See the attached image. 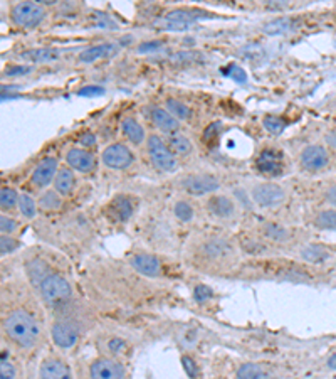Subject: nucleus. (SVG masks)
<instances>
[{
	"label": "nucleus",
	"instance_id": "nucleus-24",
	"mask_svg": "<svg viewBox=\"0 0 336 379\" xmlns=\"http://www.w3.org/2000/svg\"><path fill=\"white\" fill-rule=\"evenodd\" d=\"M165 106H167V110L177 120H188V118H190V108H188L187 105H183L182 101L175 100V98H168Z\"/></svg>",
	"mask_w": 336,
	"mask_h": 379
},
{
	"label": "nucleus",
	"instance_id": "nucleus-14",
	"mask_svg": "<svg viewBox=\"0 0 336 379\" xmlns=\"http://www.w3.org/2000/svg\"><path fill=\"white\" fill-rule=\"evenodd\" d=\"M151 122H153L155 127H158L161 132L167 133V135L177 132L178 130V125H180V123H178V120L175 118L168 110L158 108V106L151 110Z\"/></svg>",
	"mask_w": 336,
	"mask_h": 379
},
{
	"label": "nucleus",
	"instance_id": "nucleus-9",
	"mask_svg": "<svg viewBox=\"0 0 336 379\" xmlns=\"http://www.w3.org/2000/svg\"><path fill=\"white\" fill-rule=\"evenodd\" d=\"M284 198H286L284 191H282L279 186L271 184V182L259 184L253 189L254 203L261 208L277 206V204H281L282 200H284Z\"/></svg>",
	"mask_w": 336,
	"mask_h": 379
},
{
	"label": "nucleus",
	"instance_id": "nucleus-16",
	"mask_svg": "<svg viewBox=\"0 0 336 379\" xmlns=\"http://www.w3.org/2000/svg\"><path fill=\"white\" fill-rule=\"evenodd\" d=\"M74 186H76V177L73 169L69 166L61 167L56 174V179H54V189H56L61 196H69L73 193Z\"/></svg>",
	"mask_w": 336,
	"mask_h": 379
},
{
	"label": "nucleus",
	"instance_id": "nucleus-20",
	"mask_svg": "<svg viewBox=\"0 0 336 379\" xmlns=\"http://www.w3.org/2000/svg\"><path fill=\"white\" fill-rule=\"evenodd\" d=\"M115 51H116L115 44H100V46L88 47L86 51L79 56V60L83 62H93L96 60H101V57L111 56Z\"/></svg>",
	"mask_w": 336,
	"mask_h": 379
},
{
	"label": "nucleus",
	"instance_id": "nucleus-48",
	"mask_svg": "<svg viewBox=\"0 0 336 379\" xmlns=\"http://www.w3.org/2000/svg\"><path fill=\"white\" fill-rule=\"evenodd\" d=\"M326 140H328V144L331 147H335L336 149V130H333L331 133H328V137H326Z\"/></svg>",
	"mask_w": 336,
	"mask_h": 379
},
{
	"label": "nucleus",
	"instance_id": "nucleus-31",
	"mask_svg": "<svg viewBox=\"0 0 336 379\" xmlns=\"http://www.w3.org/2000/svg\"><path fill=\"white\" fill-rule=\"evenodd\" d=\"M173 213L180 221H190L192 217H194V209H192L190 204L185 203V200H178V203L175 204Z\"/></svg>",
	"mask_w": 336,
	"mask_h": 379
},
{
	"label": "nucleus",
	"instance_id": "nucleus-37",
	"mask_svg": "<svg viewBox=\"0 0 336 379\" xmlns=\"http://www.w3.org/2000/svg\"><path fill=\"white\" fill-rule=\"evenodd\" d=\"M17 247H19V243H17L16 239L8 238V236H6V234H4L2 239H0V251H2V255L13 251V249H16Z\"/></svg>",
	"mask_w": 336,
	"mask_h": 379
},
{
	"label": "nucleus",
	"instance_id": "nucleus-8",
	"mask_svg": "<svg viewBox=\"0 0 336 379\" xmlns=\"http://www.w3.org/2000/svg\"><path fill=\"white\" fill-rule=\"evenodd\" d=\"M330 162V155L325 147L321 145H308L299 155V164L304 171L318 172L325 169Z\"/></svg>",
	"mask_w": 336,
	"mask_h": 379
},
{
	"label": "nucleus",
	"instance_id": "nucleus-36",
	"mask_svg": "<svg viewBox=\"0 0 336 379\" xmlns=\"http://www.w3.org/2000/svg\"><path fill=\"white\" fill-rule=\"evenodd\" d=\"M212 297V290H210L207 285H197L195 290H194V298H195V302H205V300H209V298Z\"/></svg>",
	"mask_w": 336,
	"mask_h": 379
},
{
	"label": "nucleus",
	"instance_id": "nucleus-28",
	"mask_svg": "<svg viewBox=\"0 0 336 379\" xmlns=\"http://www.w3.org/2000/svg\"><path fill=\"white\" fill-rule=\"evenodd\" d=\"M228 251H231V247H228L226 242H221V239H214V242H209L205 244V253L212 258L224 256Z\"/></svg>",
	"mask_w": 336,
	"mask_h": 379
},
{
	"label": "nucleus",
	"instance_id": "nucleus-33",
	"mask_svg": "<svg viewBox=\"0 0 336 379\" xmlns=\"http://www.w3.org/2000/svg\"><path fill=\"white\" fill-rule=\"evenodd\" d=\"M224 74L231 76V78L236 79L237 83H245V81H248V74H245V71L242 69L241 66H236V64L228 66V68L224 71Z\"/></svg>",
	"mask_w": 336,
	"mask_h": 379
},
{
	"label": "nucleus",
	"instance_id": "nucleus-19",
	"mask_svg": "<svg viewBox=\"0 0 336 379\" xmlns=\"http://www.w3.org/2000/svg\"><path fill=\"white\" fill-rule=\"evenodd\" d=\"M207 209L214 216L228 217L234 214V203L228 198H224V196H215L207 203Z\"/></svg>",
	"mask_w": 336,
	"mask_h": 379
},
{
	"label": "nucleus",
	"instance_id": "nucleus-39",
	"mask_svg": "<svg viewBox=\"0 0 336 379\" xmlns=\"http://www.w3.org/2000/svg\"><path fill=\"white\" fill-rule=\"evenodd\" d=\"M182 366L183 369H185L187 376L190 378H195L197 376V366H195V361L192 358H188V356H183L182 358Z\"/></svg>",
	"mask_w": 336,
	"mask_h": 379
},
{
	"label": "nucleus",
	"instance_id": "nucleus-15",
	"mask_svg": "<svg viewBox=\"0 0 336 379\" xmlns=\"http://www.w3.org/2000/svg\"><path fill=\"white\" fill-rule=\"evenodd\" d=\"M121 132L123 135L128 138V142H132L133 145H141L146 140V133L143 125L134 118H124L121 122Z\"/></svg>",
	"mask_w": 336,
	"mask_h": 379
},
{
	"label": "nucleus",
	"instance_id": "nucleus-3",
	"mask_svg": "<svg viewBox=\"0 0 336 379\" xmlns=\"http://www.w3.org/2000/svg\"><path fill=\"white\" fill-rule=\"evenodd\" d=\"M146 150L151 164L163 172H173L177 169V157L167 142H163L158 135H150L146 138Z\"/></svg>",
	"mask_w": 336,
	"mask_h": 379
},
{
	"label": "nucleus",
	"instance_id": "nucleus-27",
	"mask_svg": "<svg viewBox=\"0 0 336 379\" xmlns=\"http://www.w3.org/2000/svg\"><path fill=\"white\" fill-rule=\"evenodd\" d=\"M237 378H250V379H257V378H267V373L264 371L261 366L257 364H244L242 368L237 371Z\"/></svg>",
	"mask_w": 336,
	"mask_h": 379
},
{
	"label": "nucleus",
	"instance_id": "nucleus-50",
	"mask_svg": "<svg viewBox=\"0 0 336 379\" xmlns=\"http://www.w3.org/2000/svg\"><path fill=\"white\" fill-rule=\"evenodd\" d=\"M328 368L333 369V371H336V354L331 356V358L328 359Z\"/></svg>",
	"mask_w": 336,
	"mask_h": 379
},
{
	"label": "nucleus",
	"instance_id": "nucleus-29",
	"mask_svg": "<svg viewBox=\"0 0 336 379\" xmlns=\"http://www.w3.org/2000/svg\"><path fill=\"white\" fill-rule=\"evenodd\" d=\"M16 204H19V194L11 187H4L0 191V206L2 209H12Z\"/></svg>",
	"mask_w": 336,
	"mask_h": 379
},
{
	"label": "nucleus",
	"instance_id": "nucleus-38",
	"mask_svg": "<svg viewBox=\"0 0 336 379\" xmlns=\"http://www.w3.org/2000/svg\"><path fill=\"white\" fill-rule=\"evenodd\" d=\"M108 349L113 352V354H120V352H123L124 349H127V342H124L123 339L115 337L108 342Z\"/></svg>",
	"mask_w": 336,
	"mask_h": 379
},
{
	"label": "nucleus",
	"instance_id": "nucleus-22",
	"mask_svg": "<svg viewBox=\"0 0 336 379\" xmlns=\"http://www.w3.org/2000/svg\"><path fill=\"white\" fill-rule=\"evenodd\" d=\"M167 144L175 155H188L192 152V142L182 133H170Z\"/></svg>",
	"mask_w": 336,
	"mask_h": 379
},
{
	"label": "nucleus",
	"instance_id": "nucleus-26",
	"mask_svg": "<svg viewBox=\"0 0 336 379\" xmlns=\"http://www.w3.org/2000/svg\"><path fill=\"white\" fill-rule=\"evenodd\" d=\"M315 225L320 230L336 231V211H323L316 216Z\"/></svg>",
	"mask_w": 336,
	"mask_h": 379
},
{
	"label": "nucleus",
	"instance_id": "nucleus-25",
	"mask_svg": "<svg viewBox=\"0 0 336 379\" xmlns=\"http://www.w3.org/2000/svg\"><path fill=\"white\" fill-rule=\"evenodd\" d=\"M61 204H62L61 194L57 193L56 189L47 191V193H44L39 199V206L42 209H47V211H52V209H59Z\"/></svg>",
	"mask_w": 336,
	"mask_h": 379
},
{
	"label": "nucleus",
	"instance_id": "nucleus-21",
	"mask_svg": "<svg viewBox=\"0 0 336 379\" xmlns=\"http://www.w3.org/2000/svg\"><path fill=\"white\" fill-rule=\"evenodd\" d=\"M110 209H111V214H113L118 221H127L133 214V204L129 203V199L124 198V196L116 198L113 203H111Z\"/></svg>",
	"mask_w": 336,
	"mask_h": 379
},
{
	"label": "nucleus",
	"instance_id": "nucleus-49",
	"mask_svg": "<svg viewBox=\"0 0 336 379\" xmlns=\"http://www.w3.org/2000/svg\"><path fill=\"white\" fill-rule=\"evenodd\" d=\"M262 2L272 4V6H286V4H289V0H262Z\"/></svg>",
	"mask_w": 336,
	"mask_h": 379
},
{
	"label": "nucleus",
	"instance_id": "nucleus-2",
	"mask_svg": "<svg viewBox=\"0 0 336 379\" xmlns=\"http://www.w3.org/2000/svg\"><path fill=\"white\" fill-rule=\"evenodd\" d=\"M8 16H11L12 24L17 28L33 29L46 21L47 7L35 2V0H16L12 4Z\"/></svg>",
	"mask_w": 336,
	"mask_h": 379
},
{
	"label": "nucleus",
	"instance_id": "nucleus-32",
	"mask_svg": "<svg viewBox=\"0 0 336 379\" xmlns=\"http://www.w3.org/2000/svg\"><path fill=\"white\" fill-rule=\"evenodd\" d=\"M286 122L279 117H266L264 118V128L272 135H279V133L284 130Z\"/></svg>",
	"mask_w": 336,
	"mask_h": 379
},
{
	"label": "nucleus",
	"instance_id": "nucleus-23",
	"mask_svg": "<svg viewBox=\"0 0 336 379\" xmlns=\"http://www.w3.org/2000/svg\"><path fill=\"white\" fill-rule=\"evenodd\" d=\"M303 260H306L309 263H321L325 260H328L330 253L326 251L323 247H316V244H311V247L304 248L301 251Z\"/></svg>",
	"mask_w": 336,
	"mask_h": 379
},
{
	"label": "nucleus",
	"instance_id": "nucleus-13",
	"mask_svg": "<svg viewBox=\"0 0 336 379\" xmlns=\"http://www.w3.org/2000/svg\"><path fill=\"white\" fill-rule=\"evenodd\" d=\"M91 378H103V379H111V378H123L124 376V368L116 361L110 359H98L94 361L91 366Z\"/></svg>",
	"mask_w": 336,
	"mask_h": 379
},
{
	"label": "nucleus",
	"instance_id": "nucleus-43",
	"mask_svg": "<svg viewBox=\"0 0 336 379\" xmlns=\"http://www.w3.org/2000/svg\"><path fill=\"white\" fill-rule=\"evenodd\" d=\"M81 96H98L103 95V88L100 86H86L79 91Z\"/></svg>",
	"mask_w": 336,
	"mask_h": 379
},
{
	"label": "nucleus",
	"instance_id": "nucleus-44",
	"mask_svg": "<svg viewBox=\"0 0 336 379\" xmlns=\"http://www.w3.org/2000/svg\"><path fill=\"white\" fill-rule=\"evenodd\" d=\"M160 41H151V43H145V44H141L140 47H138V51L143 52V55H145V52H151V51H155V49H158L160 47Z\"/></svg>",
	"mask_w": 336,
	"mask_h": 379
},
{
	"label": "nucleus",
	"instance_id": "nucleus-34",
	"mask_svg": "<svg viewBox=\"0 0 336 379\" xmlns=\"http://www.w3.org/2000/svg\"><path fill=\"white\" fill-rule=\"evenodd\" d=\"M266 234L271 239H276V242H281V239L288 238V233H286L284 227L276 226V225H267L266 226Z\"/></svg>",
	"mask_w": 336,
	"mask_h": 379
},
{
	"label": "nucleus",
	"instance_id": "nucleus-18",
	"mask_svg": "<svg viewBox=\"0 0 336 379\" xmlns=\"http://www.w3.org/2000/svg\"><path fill=\"white\" fill-rule=\"evenodd\" d=\"M133 268L140 271L141 275L146 276H156L160 273V261L151 255H137L132 260Z\"/></svg>",
	"mask_w": 336,
	"mask_h": 379
},
{
	"label": "nucleus",
	"instance_id": "nucleus-17",
	"mask_svg": "<svg viewBox=\"0 0 336 379\" xmlns=\"http://www.w3.org/2000/svg\"><path fill=\"white\" fill-rule=\"evenodd\" d=\"M39 376L40 378H51V379L71 378V371L64 363H61V361L46 359L42 363V366H40Z\"/></svg>",
	"mask_w": 336,
	"mask_h": 379
},
{
	"label": "nucleus",
	"instance_id": "nucleus-30",
	"mask_svg": "<svg viewBox=\"0 0 336 379\" xmlns=\"http://www.w3.org/2000/svg\"><path fill=\"white\" fill-rule=\"evenodd\" d=\"M21 209L22 216L25 217H34L35 211H37V206H35V200L27 194H21L19 196V204H17Z\"/></svg>",
	"mask_w": 336,
	"mask_h": 379
},
{
	"label": "nucleus",
	"instance_id": "nucleus-41",
	"mask_svg": "<svg viewBox=\"0 0 336 379\" xmlns=\"http://www.w3.org/2000/svg\"><path fill=\"white\" fill-rule=\"evenodd\" d=\"M16 369L12 368V364L8 363V361L2 359V363H0V376H2L4 379L6 378H16Z\"/></svg>",
	"mask_w": 336,
	"mask_h": 379
},
{
	"label": "nucleus",
	"instance_id": "nucleus-12",
	"mask_svg": "<svg viewBox=\"0 0 336 379\" xmlns=\"http://www.w3.org/2000/svg\"><path fill=\"white\" fill-rule=\"evenodd\" d=\"M94 155L86 149H79V147H74V149H69L66 154V164L69 166L73 171L78 172H91L94 169Z\"/></svg>",
	"mask_w": 336,
	"mask_h": 379
},
{
	"label": "nucleus",
	"instance_id": "nucleus-11",
	"mask_svg": "<svg viewBox=\"0 0 336 379\" xmlns=\"http://www.w3.org/2000/svg\"><path fill=\"white\" fill-rule=\"evenodd\" d=\"M57 171H59V164H57V160L54 157L40 160L37 167L34 169L33 176H30V182H33L35 187H47L56 179Z\"/></svg>",
	"mask_w": 336,
	"mask_h": 379
},
{
	"label": "nucleus",
	"instance_id": "nucleus-47",
	"mask_svg": "<svg viewBox=\"0 0 336 379\" xmlns=\"http://www.w3.org/2000/svg\"><path fill=\"white\" fill-rule=\"evenodd\" d=\"M81 142H83V144H84V145H86V147H88V149H89V147H91V145H94V144H96V140H94V137H93V135L83 137V138H81Z\"/></svg>",
	"mask_w": 336,
	"mask_h": 379
},
{
	"label": "nucleus",
	"instance_id": "nucleus-35",
	"mask_svg": "<svg viewBox=\"0 0 336 379\" xmlns=\"http://www.w3.org/2000/svg\"><path fill=\"white\" fill-rule=\"evenodd\" d=\"M57 51H52V49H37V51L33 52H25V57H33L34 61H44L49 60V57H56Z\"/></svg>",
	"mask_w": 336,
	"mask_h": 379
},
{
	"label": "nucleus",
	"instance_id": "nucleus-6",
	"mask_svg": "<svg viewBox=\"0 0 336 379\" xmlns=\"http://www.w3.org/2000/svg\"><path fill=\"white\" fill-rule=\"evenodd\" d=\"M182 187L192 196H204L215 193L221 187V182L210 174H192L182 179Z\"/></svg>",
	"mask_w": 336,
	"mask_h": 379
},
{
	"label": "nucleus",
	"instance_id": "nucleus-5",
	"mask_svg": "<svg viewBox=\"0 0 336 379\" xmlns=\"http://www.w3.org/2000/svg\"><path fill=\"white\" fill-rule=\"evenodd\" d=\"M101 162L113 171H124L134 162V155L124 144H111L103 150Z\"/></svg>",
	"mask_w": 336,
	"mask_h": 379
},
{
	"label": "nucleus",
	"instance_id": "nucleus-45",
	"mask_svg": "<svg viewBox=\"0 0 336 379\" xmlns=\"http://www.w3.org/2000/svg\"><path fill=\"white\" fill-rule=\"evenodd\" d=\"M33 71V68H29V66H16V69H8L7 71V76H17V74H27Z\"/></svg>",
	"mask_w": 336,
	"mask_h": 379
},
{
	"label": "nucleus",
	"instance_id": "nucleus-4",
	"mask_svg": "<svg viewBox=\"0 0 336 379\" xmlns=\"http://www.w3.org/2000/svg\"><path fill=\"white\" fill-rule=\"evenodd\" d=\"M40 295L49 305L66 302L71 297V285L59 275H47L39 285Z\"/></svg>",
	"mask_w": 336,
	"mask_h": 379
},
{
	"label": "nucleus",
	"instance_id": "nucleus-42",
	"mask_svg": "<svg viewBox=\"0 0 336 379\" xmlns=\"http://www.w3.org/2000/svg\"><path fill=\"white\" fill-rule=\"evenodd\" d=\"M221 127H222L221 122H215L210 125L207 130H205V140L210 142V140H214V138H217L219 132H221Z\"/></svg>",
	"mask_w": 336,
	"mask_h": 379
},
{
	"label": "nucleus",
	"instance_id": "nucleus-40",
	"mask_svg": "<svg viewBox=\"0 0 336 379\" xmlns=\"http://www.w3.org/2000/svg\"><path fill=\"white\" fill-rule=\"evenodd\" d=\"M16 227H17V222L11 220V217H7V216L0 217V230H2L4 234H11Z\"/></svg>",
	"mask_w": 336,
	"mask_h": 379
},
{
	"label": "nucleus",
	"instance_id": "nucleus-1",
	"mask_svg": "<svg viewBox=\"0 0 336 379\" xmlns=\"http://www.w3.org/2000/svg\"><path fill=\"white\" fill-rule=\"evenodd\" d=\"M4 331L21 347H33L40 336L37 322L22 310H17L8 315L6 322H4Z\"/></svg>",
	"mask_w": 336,
	"mask_h": 379
},
{
	"label": "nucleus",
	"instance_id": "nucleus-10",
	"mask_svg": "<svg viewBox=\"0 0 336 379\" xmlns=\"http://www.w3.org/2000/svg\"><path fill=\"white\" fill-rule=\"evenodd\" d=\"M54 344L61 349H69L73 347L76 342H78V327L73 322H66V320H61V322H56L52 325L51 331Z\"/></svg>",
	"mask_w": 336,
	"mask_h": 379
},
{
	"label": "nucleus",
	"instance_id": "nucleus-7",
	"mask_svg": "<svg viewBox=\"0 0 336 379\" xmlns=\"http://www.w3.org/2000/svg\"><path fill=\"white\" fill-rule=\"evenodd\" d=\"M255 167L264 177H279L282 171H284V157H282L279 150L264 149L259 154Z\"/></svg>",
	"mask_w": 336,
	"mask_h": 379
},
{
	"label": "nucleus",
	"instance_id": "nucleus-46",
	"mask_svg": "<svg viewBox=\"0 0 336 379\" xmlns=\"http://www.w3.org/2000/svg\"><path fill=\"white\" fill-rule=\"evenodd\" d=\"M326 198H328V200L333 206H336V184L333 187H330V191L326 193Z\"/></svg>",
	"mask_w": 336,
	"mask_h": 379
}]
</instances>
